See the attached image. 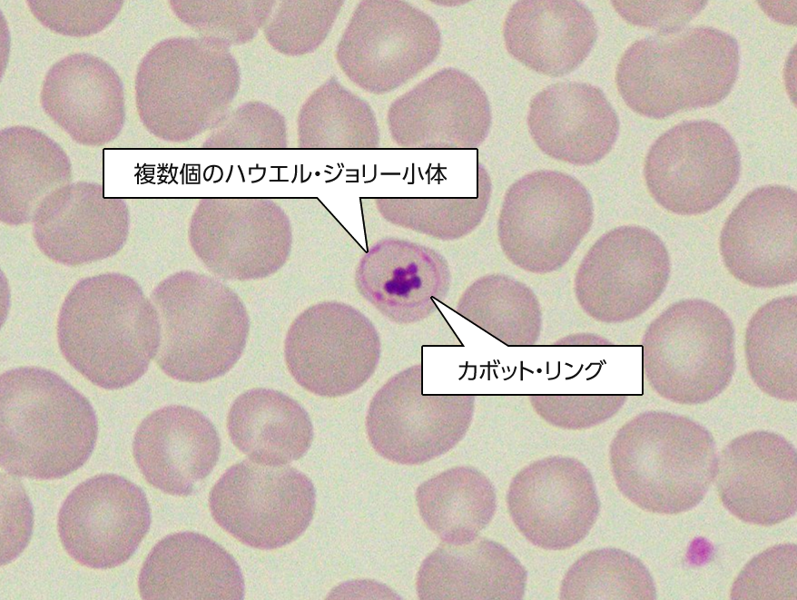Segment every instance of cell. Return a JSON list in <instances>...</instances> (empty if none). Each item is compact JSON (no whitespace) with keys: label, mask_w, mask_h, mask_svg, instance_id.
Segmentation results:
<instances>
[{"label":"cell","mask_w":797,"mask_h":600,"mask_svg":"<svg viewBox=\"0 0 797 600\" xmlns=\"http://www.w3.org/2000/svg\"><path fill=\"white\" fill-rule=\"evenodd\" d=\"M98 421L88 399L56 373L38 367L0 379V460L9 474L62 478L91 457Z\"/></svg>","instance_id":"cell-1"},{"label":"cell","mask_w":797,"mask_h":600,"mask_svg":"<svg viewBox=\"0 0 797 600\" xmlns=\"http://www.w3.org/2000/svg\"><path fill=\"white\" fill-rule=\"evenodd\" d=\"M209 507L214 521L242 544L271 550L295 541L316 507L311 480L288 466L243 460L212 487Z\"/></svg>","instance_id":"cell-7"},{"label":"cell","mask_w":797,"mask_h":600,"mask_svg":"<svg viewBox=\"0 0 797 600\" xmlns=\"http://www.w3.org/2000/svg\"><path fill=\"white\" fill-rule=\"evenodd\" d=\"M717 459L709 430L664 411L636 416L610 448L620 492L641 509L664 515L686 512L703 500L714 480Z\"/></svg>","instance_id":"cell-4"},{"label":"cell","mask_w":797,"mask_h":600,"mask_svg":"<svg viewBox=\"0 0 797 600\" xmlns=\"http://www.w3.org/2000/svg\"><path fill=\"white\" fill-rule=\"evenodd\" d=\"M739 61L731 34L710 26L681 28L633 43L617 64L615 83L631 110L663 119L723 100L736 81Z\"/></svg>","instance_id":"cell-3"},{"label":"cell","mask_w":797,"mask_h":600,"mask_svg":"<svg viewBox=\"0 0 797 600\" xmlns=\"http://www.w3.org/2000/svg\"><path fill=\"white\" fill-rule=\"evenodd\" d=\"M590 304L605 321L640 315L665 290L671 271L661 239L638 227L621 228L606 235L592 255Z\"/></svg>","instance_id":"cell-15"},{"label":"cell","mask_w":797,"mask_h":600,"mask_svg":"<svg viewBox=\"0 0 797 600\" xmlns=\"http://www.w3.org/2000/svg\"><path fill=\"white\" fill-rule=\"evenodd\" d=\"M416 501L428 528L452 544L476 538L497 508L492 483L468 467L448 469L423 482L416 491Z\"/></svg>","instance_id":"cell-22"},{"label":"cell","mask_w":797,"mask_h":600,"mask_svg":"<svg viewBox=\"0 0 797 600\" xmlns=\"http://www.w3.org/2000/svg\"><path fill=\"white\" fill-rule=\"evenodd\" d=\"M227 429L241 453L269 466L301 458L313 438L307 411L293 398L271 389L241 394L228 413Z\"/></svg>","instance_id":"cell-21"},{"label":"cell","mask_w":797,"mask_h":600,"mask_svg":"<svg viewBox=\"0 0 797 600\" xmlns=\"http://www.w3.org/2000/svg\"><path fill=\"white\" fill-rule=\"evenodd\" d=\"M714 478L724 507L742 521L768 526L796 513V449L779 434L733 438L718 456Z\"/></svg>","instance_id":"cell-14"},{"label":"cell","mask_w":797,"mask_h":600,"mask_svg":"<svg viewBox=\"0 0 797 600\" xmlns=\"http://www.w3.org/2000/svg\"><path fill=\"white\" fill-rule=\"evenodd\" d=\"M527 573L502 545L484 537L452 544L442 541L422 562L418 596L438 599H522Z\"/></svg>","instance_id":"cell-20"},{"label":"cell","mask_w":797,"mask_h":600,"mask_svg":"<svg viewBox=\"0 0 797 600\" xmlns=\"http://www.w3.org/2000/svg\"><path fill=\"white\" fill-rule=\"evenodd\" d=\"M507 503L520 533L547 550L570 548L582 541L600 509L590 472L579 461L566 457L539 460L517 473Z\"/></svg>","instance_id":"cell-12"},{"label":"cell","mask_w":797,"mask_h":600,"mask_svg":"<svg viewBox=\"0 0 797 600\" xmlns=\"http://www.w3.org/2000/svg\"><path fill=\"white\" fill-rule=\"evenodd\" d=\"M143 599H242L244 579L235 559L206 536L179 532L160 540L138 578Z\"/></svg>","instance_id":"cell-19"},{"label":"cell","mask_w":797,"mask_h":600,"mask_svg":"<svg viewBox=\"0 0 797 600\" xmlns=\"http://www.w3.org/2000/svg\"><path fill=\"white\" fill-rule=\"evenodd\" d=\"M731 599H797V547L782 544L767 548L742 569Z\"/></svg>","instance_id":"cell-25"},{"label":"cell","mask_w":797,"mask_h":600,"mask_svg":"<svg viewBox=\"0 0 797 600\" xmlns=\"http://www.w3.org/2000/svg\"><path fill=\"white\" fill-rule=\"evenodd\" d=\"M749 374L766 395L797 400V297L773 299L751 318L744 337Z\"/></svg>","instance_id":"cell-23"},{"label":"cell","mask_w":797,"mask_h":600,"mask_svg":"<svg viewBox=\"0 0 797 600\" xmlns=\"http://www.w3.org/2000/svg\"><path fill=\"white\" fill-rule=\"evenodd\" d=\"M560 599L654 600L656 589L646 566L634 555L613 547L589 551L568 569Z\"/></svg>","instance_id":"cell-24"},{"label":"cell","mask_w":797,"mask_h":600,"mask_svg":"<svg viewBox=\"0 0 797 600\" xmlns=\"http://www.w3.org/2000/svg\"><path fill=\"white\" fill-rule=\"evenodd\" d=\"M153 310L130 277L102 274L70 290L57 323L66 361L93 385L119 389L137 381L158 351Z\"/></svg>","instance_id":"cell-2"},{"label":"cell","mask_w":797,"mask_h":600,"mask_svg":"<svg viewBox=\"0 0 797 600\" xmlns=\"http://www.w3.org/2000/svg\"><path fill=\"white\" fill-rule=\"evenodd\" d=\"M469 396L423 393L422 364L398 372L376 392L366 416L374 450L401 465H420L455 447L473 414Z\"/></svg>","instance_id":"cell-8"},{"label":"cell","mask_w":797,"mask_h":600,"mask_svg":"<svg viewBox=\"0 0 797 600\" xmlns=\"http://www.w3.org/2000/svg\"><path fill=\"white\" fill-rule=\"evenodd\" d=\"M643 365L652 389L674 403L697 405L720 395L735 369L734 328L715 304L682 300L648 327Z\"/></svg>","instance_id":"cell-5"},{"label":"cell","mask_w":797,"mask_h":600,"mask_svg":"<svg viewBox=\"0 0 797 600\" xmlns=\"http://www.w3.org/2000/svg\"><path fill=\"white\" fill-rule=\"evenodd\" d=\"M591 11L572 0H522L509 9L504 24L508 53L527 68L560 77L576 70L597 39Z\"/></svg>","instance_id":"cell-18"},{"label":"cell","mask_w":797,"mask_h":600,"mask_svg":"<svg viewBox=\"0 0 797 600\" xmlns=\"http://www.w3.org/2000/svg\"><path fill=\"white\" fill-rule=\"evenodd\" d=\"M527 124L546 152L577 163L604 157L619 132L618 116L604 92L570 81L552 84L531 99Z\"/></svg>","instance_id":"cell-17"},{"label":"cell","mask_w":797,"mask_h":600,"mask_svg":"<svg viewBox=\"0 0 797 600\" xmlns=\"http://www.w3.org/2000/svg\"><path fill=\"white\" fill-rule=\"evenodd\" d=\"M221 440L202 412L181 405L154 410L134 434L133 454L145 480L163 493L190 496L217 464Z\"/></svg>","instance_id":"cell-16"},{"label":"cell","mask_w":797,"mask_h":600,"mask_svg":"<svg viewBox=\"0 0 797 600\" xmlns=\"http://www.w3.org/2000/svg\"><path fill=\"white\" fill-rule=\"evenodd\" d=\"M704 1H613L615 10L636 25L669 33L683 28L705 5Z\"/></svg>","instance_id":"cell-26"},{"label":"cell","mask_w":797,"mask_h":600,"mask_svg":"<svg viewBox=\"0 0 797 600\" xmlns=\"http://www.w3.org/2000/svg\"><path fill=\"white\" fill-rule=\"evenodd\" d=\"M376 332L353 311L335 305L313 309L291 327L284 357L290 375L309 392L349 395L374 374L380 358Z\"/></svg>","instance_id":"cell-11"},{"label":"cell","mask_w":797,"mask_h":600,"mask_svg":"<svg viewBox=\"0 0 797 600\" xmlns=\"http://www.w3.org/2000/svg\"><path fill=\"white\" fill-rule=\"evenodd\" d=\"M797 194L782 185L749 192L726 219L720 251L729 272L755 288L797 279Z\"/></svg>","instance_id":"cell-13"},{"label":"cell","mask_w":797,"mask_h":600,"mask_svg":"<svg viewBox=\"0 0 797 600\" xmlns=\"http://www.w3.org/2000/svg\"><path fill=\"white\" fill-rule=\"evenodd\" d=\"M162 333L155 361L169 377L204 382L226 374L241 358L248 326L243 309L208 279L177 274L153 292Z\"/></svg>","instance_id":"cell-6"},{"label":"cell","mask_w":797,"mask_h":600,"mask_svg":"<svg viewBox=\"0 0 797 600\" xmlns=\"http://www.w3.org/2000/svg\"><path fill=\"white\" fill-rule=\"evenodd\" d=\"M624 397L599 396L577 401L538 403L537 409L550 422L566 428H585L603 422L624 404Z\"/></svg>","instance_id":"cell-27"},{"label":"cell","mask_w":797,"mask_h":600,"mask_svg":"<svg viewBox=\"0 0 797 600\" xmlns=\"http://www.w3.org/2000/svg\"><path fill=\"white\" fill-rule=\"evenodd\" d=\"M741 156L730 133L708 120L684 122L660 135L644 163L652 197L680 215L709 211L738 182Z\"/></svg>","instance_id":"cell-9"},{"label":"cell","mask_w":797,"mask_h":600,"mask_svg":"<svg viewBox=\"0 0 797 600\" xmlns=\"http://www.w3.org/2000/svg\"><path fill=\"white\" fill-rule=\"evenodd\" d=\"M151 510L141 487L114 474L79 484L67 496L57 518L67 554L93 569H111L134 554L149 531Z\"/></svg>","instance_id":"cell-10"}]
</instances>
